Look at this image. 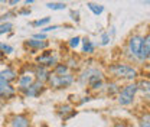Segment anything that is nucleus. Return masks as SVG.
<instances>
[{
    "label": "nucleus",
    "mask_w": 150,
    "mask_h": 127,
    "mask_svg": "<svg viewBox=\"0 0 150 127\" xmlns=\"http://www.w3.org/2000/svg\"><path fill=\"white\" fill-rule=\"evenodd\" d=\"M101 79H105V77H104V72L97 67H85L76 75V82H79L84 87H88V85H91L97 81H101Z\"/></svg>",
    "instance_id": "nucleus-5"
},
{
    "label": "nucleus",
    "mask_w": 150,
    "mask_h": 127,
    "mask_svg": "<svg viewBox=\"0 0 150 127\" xmlns=\"http://www.w3.org/2000/svg\"><path fill=\"white\" fill-rule=\"evenodd\" d=\"M137 87H139V94H140L142 100L150 104V79L147 78L137 79Z\"/></svg>",
    "instance_id": "nucleus-13"
},
{
    "label": "nucleus",
    "mask_w": 150,
    "mask_h": 127,
    "mask_svg": "<svg viewBox=\"0 0 150 127\" xmlns=\"http://www.w3.org/2000/svg\"><path fill=\"white\" fill-rule=\"evenodd\" d=\"M16 15H19V16H29V15H30V9L28 7V9H22V10H18V12H16Z\"/></svg>",
    "instance_id": "nucleus-33"
},
{
    "label": "nucleus",
    "mask_w": 150,
    "mask_h": 127,
    "mask_svg": "<svg viewBox=\"0 0 150 127\" xmlns=\"http://www.w3.org/2000/svg\"><path fill=\"white\" fill-rule=\"evenodd\" d=\"M0 1H3V3H4V0H0Z\"/></svg>",
    "instance_id": "nucleus-39"
},
{
    "label": "nucleus",
    "mask_w": 150,
    "mask_h": 127,
    "mask_svg": "<svg viewBox=\"0 0 150 127\" xmlns=\"http://www.w3.org/2000/svg\"><path fill=\"white\" fill-rule=\"evenodd\" d=\"M75 82H76V75L71 71L64 75H55L51 72L49 79L46 82V87L51 90H67V88L72 87Z\"/></svg>",
    "instance_id": "nucleus-4"
},
{
    "label": "nucleus",
    "mask_w": 150,
    "mask_h": 127,
    "mask_svg": "<svg viewBox=\"0 0 150 127\" xmlns=\"http://www.w3.org/2000/svg\"><path fill=\"white\" fill-rule=\"evenodd\" d=\"M16 97H18V90H16L15 84H10L0 77V100H3L6 103Z\"/></svg>",
    "instance_id": "nucleus-9"
},
{
    "label": "nucleus",
    "mask_w": 150,
    "mask_h": 127,
    "mask_svg": "<svg viewBox=\"0 0 150 127\" xmlns=\"http://www.w3.org/2000/svg\"><path fill=\"white\" fill-rule=\"evenodd\" d=\"M112 127H129V126H127V123H124V121H118V123H115Z\"/></svg>",
    "instance_id": "nucleus-36"
},
{
    "label": "nucleus",
    "mask_w": 150,
    "mask_h": 127,
    "mask_svg": "<svg viewBox=\"0 0 150 127\" xmlns=\"http://www.w3.org/2000/svg\"><path fill=\"white\" fill-rule=\"evenodd\" d=\"M30 67H32V72H33L35 79L46 84L48 79H49V75H51V70L43 67V65H38V64H32Z\"/></svg>",
    "instance_id": "nucleus-12"
},
{
    "label": "nucleus",
    "mask_w": 150,
    "mask_h": 127,
    "mask_svg": "<svg viewBox=\"0 0 150 127\" xmlns=\"http://www.w3.org/2000/svg\"><path fill=\"white\" fill-rule=\"evenodd\" d=\"M87 7L93 12V15H95V16H100V15L104 13V6H103V4H98V3L90 1V3H87Z\"/></svg>",
    "instance_id": "nucleus-21"
},
{
    "label": "nucleus",
    "mask_w": 150,
    "mask_h": 127,
    "mask_svg": "<svg viewBox=\"0 0 150 127\" xmlns=\"http://www.w3.org/2000/svg\"><path fill=\"white\" fill-rule=\"evenodd\" d=\"M12 31H13V23H12V22H4V23H0V36H1V35L12 33Z\"/></svg>",
    "instance_id": "nucleus-25"
},
{
    "label": "nucleus",
    "mask_w": 150,
    "mask_h": 127,
    "mask_svg": "<svg viewBox=\"0 0 150 127\" xmlns=\"http://www.w3.org/2000/svg\"><path fill=\"white\" fill-rule=\"evenodd\" d=\"M139 95V87H137V81H131L127 82L121 87L120 92L117 94V103L121 107H130L136 103V98Z\"/></svg>",
    "instance_id": "nucleus-3"
},
{
    "label": "nucleus",
    "mask_w": 150,
    "mask_h": 127,
    "mask_svg": "<svg viewBox=\"0 0 150 127\" xmlns=\"http://www.w3.org/2000/svg\"><path fill=\"white\" fill-rule=\"evenodd\" d=\"M51 72L55 74V75H64V74H68V72H69V68H68V65H67L64 61H59L55 67L51 70Z\"/></svg>",
    "instance_id": "nucleus-18"
},
{
    "label": "nucleus",
    "mask_w": 150,
    "mask_h": 127,
    "mask_svg": "<svg viewBox=\"0 0 150 127\" xmlns=\"http://www.w3.org/2000/svg\"><path fill=\"white\" fill-rule=\"evenodd\" d=\"M49 42L48 40H39V39H33V38H29L23 42V46L25 49H29L30 54H38V52H42L45 49L49 48Z\"/></svg>",
    "instance_id": "nucleus-10"
},
{
    "label": "nucleus",
    "mask_w": 150,
    "mask_h": 127,
    "mask_svg": "<svg viewBox=\"0 0 150 127\" xmlns=\"http://www.w3.org/2000/svg\"><path fill=\"white\" fill-rule=\"evenodd\" d=\"M3 106H4V101H3V100H0V109H3Z\"/></svg>",
    "instance_id": "nucleus-38"
},
{
    "label": "nucleus",
    "mask_w": 150,
    "mask_h": 127,
    "mask_svg": "<svg viewBox=\"0 0 150 127\" xmlns=\"http://www.w3.org/2000/svg\"><path fill=\"white\" fill-rule=\"evenodd\" d=\"M33 81H35V77H33V72H32V67L20 71L18 75V79L15 82V87L18 90V94H20L23 90H26Z\"/></svg>",
    "instance_id": "nucleus-7"
},
{
    "label": "nucleus",
    "mask_w": 150,
    "mask_h": 127,
    "mask_svg": "<svg viewBox=\"0 0 150 127\" xmlns=\"http://www.w3.org/2000/svg\"><path fill=\"white\" fill-rule=\"evenodd\" d=\"M91 100H93V97H91V95H87V97H82V100H79L78 104L82 106V104H85V103H88V101H91Z\"/></svg>",
    "instance_id": "nucleus-34"
},
{
    "label": "nucleus",
    "mask_w": 150,
    "mask_h": 127,
    "mask_svg": "<svg viewBox=\"0 0 150 127\" xmlns=\"http://www.w3.org/2000/svg\"><path fill=\"white\" fill-rule=\"evenodd\" d=\"M107 72L111 77L112 79L115 81H137L139 78V70L136 65H133L127 61H117V62H112L107 67Z\"/></svg>",
    "instance_id": "nucleus-1"
},
{
    "label": "nucleus",
    "mask_w": 150,
    "mask_h": 127,
    "mask_svg": "<svg viewBox=\"0 0 150 127\" xmlns=\"http://www.w3.org/2000/svg\"><path fill=\"white\" fill-rule=\"evenodd\" d=\"M33 1H35V0H25V4H26V6H29V4H32Z\"/></svg>",
    "instance_id": "nucleus-37"
},
{
    "label": "nucleus",
    "mask_w": 150,
    "mask_h": 127,
    "mask_svg": "<svg viewBox=\"0 0 150 127\" xmlns=\"http://www.w3.org/2000/svg\"><path fill=\"white\" fill-rule=\"evenodd\" d=\"M58 29H61V25H48V26H45V28H40L39 29V32H42V33H49V32H55Z\"/></svg>",
    "instance_id": "nucleus-29"
},
{
    "label": "nucleus",
    "mask_w": 150,
    "mask_h": 127,
    "mask_svg": "<svg viewBox=\"0 0 150 127\" xmlns=\"http://www.w3.org/2000/svg\"><path fill=\"white\" fill-rule=\"evenodd\" d=\"M121 90V87H120V82L118 81H115V79H110V81H105V87H104V91H105V94L107 95H110V97H117V94L120 92Z\"/></svg>",
    "instance_id": "nucleus-17"
},
{
    "label": "nucleus",
    "mask_w": 150,
    "mask_h": 127,
    "mask_svg": "<svg viewBox=\"0 0 150 127\" xmlns=\"http://www.w3.org/2000/svg\"><path fill=\"white\" fill-rule=\"evenodd\" d=\"M64 62L68 65V68H69L71 72H74L75 70H78V68H79V64H81V61H79L75 55H71V56H69L68 59H65Z\"/></svg>",
    "instance_id": "nucleus-20"
},
{
    "label": "nucleus",
    "mask_w": 150,
    "mask_h": 127,
    "mask_svg": "<svg viewBox=\"0 0 150 127\" xmlns=\"http://www.w3.org/2000/svg\"><path fill=\"white\" fill-rule=\"evenodd\" d=\"M143 36L142 33H131L124 45V56L127 62L133 64H144L146 58L143 54Z\"/></svg>",
    "instance_id": "nucleus-2"
},
{
    "label": "nucleus",
    "mask_w": 150,
    "mask_h": 127,
    "mask_svg": "<svg viewBox=\"0 0 150 127\" xmlns=\"http://www.w3.org/2000/svg\"><path fill=\"white\" fill-rule=\"evenodd\" d=\"M68 46L71 48V49H76V48H79L81 46V36H72L68 39Z\"/></svg>",
    "instance_id": "nucleus-27"
},
{
    "label": "nucleus",
    "mask_w": 150,
    "mask_h": 127,
    "mask_svg": "<svg viewBox=\"0 0 150 127\" xmlns=\"http://www.w3.org/2000/svg\"><path fill=\"white\" fill-rule=\"evenodd\" d=\"M18 75H19V71L16 70V68L10 67V65H7L6 68H3V70L0 71V77H1L4 81L10 82V84H15V82H16Z\"/></svg>",
    "instance_id": "nucleus-14"
},
{
    "label": "nucleus",
    "mask_w": 150,
    "mask_h": 127,
    "mask_svg": "<svg viewBox=\"0 0 150 127\" xmlns=\"http://www.w3.org/2000/svg\"><path fill=\"white\" fill-rule=\"evenodd\" d=\"M33 39H39V40H48V35L46 33H42V32H36L32 35Z\"/></svg>",
    "instance_id": "nucleus-32"
},
{
    "label": "nucleus",
    "mask_w": 150,
    "mask_h": 127,
    "mask_svg": "<svg viewBox=\"0 0 150 127\" xmlns=\"http://www.w3.org/2000/svg\"><path fill=\"white\" fill-rule=\"evenodd\" d=\"M51 20H52V19L49 18V16H45V18L36 19V20L30 22L29 25H30L32 28H45V26H48V25L51 23Z\"/></svg>",
    "instance_id": "nucleus-22"
},
{
    "label": "nucleus",
    "mask_w": 150,
    "mask_h": 127,
    "mask_svg": "<svg viewBox=\"0 0 150 127\" xmlns=\"http://www.w3.org/2000/svg\"><path fill=\"white\" fill-rule=\"evenodd\" d=\"M46 90H48L46 84H43V82L35 79L26 90H23L20 92V95H23L25 98H38V97H40Z\"/></svg>",
    "instance_id": "nucleus-8"
},
{
    "label": "nucleus",
    "mask_w": 150,
    "mask_h": 127,
    "mask_svg": "<svg viewBox=\"0 0 150 127\" xmlns=\"http://www.w3.org/2000/svg\"><path fill=\"white\" fill-rule=\"evenodd\" d=\"M20 1H25V0H7V4H9V6H16Z\"/></svg>",
    "instance_id": "nucleus-35"
},
{
    "label": "nucleus",
    "mask_w": 150,
    "mask_h": 127,
    "mask_svg": "<svg viewBox=\"0 0 150 127\" xmlns=\"http://www.w3.org/2000/svg\"><path fill=\"white\" fill-rule=\"evenodd\" d=\"M75 114H76V111H75L74 107L69 106V104H61V106L58 107V116H59L62 120H69L71 117H74Z\"/></svg>",
    "instance_id": "nucleus-16"
},
{
    "label": "nucleus",
    "mask_w": 150,
    "mask_h": 127,
    "mask_svg": "<svg viewBox=\"0 0 150 127\" xmlns=\"http://www.w3.org/2000/svg\"><path fill=\"white\" fill-rule=\"evenodd\" d=\"M13 52H15V46H13V45L0 40V54L4 55V56H7V55H12Z\"/></svg>",
    "instance_id": "nucleus-23"
},
{
    "label": "nucleus",
    "mask_w": 150,
    "mask_h": 127,
    "mask_svg": "<svg viewBox=\"0 0 150 127\" xmlns=\"http://www.w3.org/2000/svg\"><path fill=\"white\" fill-rule=\"evenodd\" d=\"M35 1H36V0H35Z\"/></svg>",
    "instance_id": "nucleus-40"
},
{
    "label": "nucleus",
    "mask_w": 150,
    "mask_h": 127,
    "mask_svg": "<svg viewBox=\"0 0 150 127\" xmlns=\"http://www.w3.org/2000/svg\"><path fill=\"white\" fill-rule=\"evenodd\" d=\"M111 39L112 38L110 36V33H108V32H103V33H101V36H100V42H98V43H100L101 46H107V45H110V43H111Z\"/></svg>",
    "instance_id": "nucleus-28"
},
{
    "label": "nucleus",
    "mask_w": 150,
    "mask_h": 127,
    "mask_svg": "<svg viewBox=\"0 0 150 127\" xmlns=\"http://www.w3.org/2000/svg\"><path fill=\"white\" fill-rule=\"evenodd\" d=\"M59 61H61L59 54L56 52L55 49H49V48L45 49V51H42V52H39V54H36V56H35V64L43 65V67H46L49 70H52Z\"/></svg>",
    "instance_id": "nucleus-6"
},
{
    "label": "nucleus",
    "mask_w": 150,
    "mask_h": 127,
    "mask_svg": "<svg viewBox=\"0 0 150 127\" xmlns=\"http://www.w3.org/2000/svg\"><path fill=\"white\" fill-rule=\"evenodd\" d=\"M143 54L146 62H150V32L143 36Z\"/></svg>",
    "instance_id": "nucleus-19"
},
{
    "label": "nucleus",
    "mask_w": 150,
    "mask_h": 127,
    "mask_svg": "<svg viewBox=\"0 0 150 127\" xmlns=\"http://www.w3.org/2000/svg\"><path fill=\"white\" fill-rule=\"evenodd\" d=\"M15 16H18V15H16V12H6V13L0 15V23H4V22H10V20L15 18Z\"/></svg>",
    "instance_id": "nucleus-30"
},
{
    "label": "nucleus",
    "mask_w": 150,
    "mask_h": 127,
    "mask_svg": "<svg viewBox=\"0 0 150 127\" xmlns=\"http://www.w3.org/2000/svg\"><path fill=\"white\" fill-rule=\"evenodd\" d=\"M139 127H150V111L143 113L139 118Z\"/></svg>",
    "instance_id": "nucleus-26"
},
{
    "label": "nucleus",
    "mask_w": 150,
    "mask_h": 127,
    "mask_svg": "<svg viewBox=\"0 0 150 127\" xmlns=\"http://www.w3.org/2000/svg\"><path fill=\"white\" fill-rule=\"evenodd\" d=\"M69 18L72 19L75 23H78L79 22V10H74V9L69 10Z\"/></svg>",
    "instance_id": "nucleus-31"
},
{
    "label": "nucleus",
    "mask_w": 150,
    "mask_h": 127,
    "mask_svg": "<svg viewBox=\"0 0 150 127\" xmlns=\"http://www.w3.org/2000/svg\"><path fill=\"white\" fill-rule=\"evenodd\" d=\"M46 7H48L49 10L59 12V10H65V9H67V4L62 3V1H49V3H46Z\"/></svg>",
    "instance_id": "nucleus-24"
},
{
    "label": "nucleus",
    "mask_w": 150,
    "mask_h": 127,
    "mask_svg": "<svg viewBox=\"0 0 150 127\" xmlns=\"http://www.w3.org/2000/svg\"><path fill=\"white\" fill-rule=\"evenodd\" d=\"M9 127H32V120L28 114L19 113V114H12L7 120Z\"/></svg>",
    "instance_id": "nucleus-11"
},
{
    "label": "nucleus",
    "mask_w": 150,
    "mask_h": 127,
    "mask_svg": "<svg viewBox=\"0 0 150 127\" xmlns=\"http://www.w3.org/2000/svg\"><path fill=\"white\" fill-rule=\"evenodd\" d=\"M95 48H97V43L93 42L90 38H81V51L84 55H94Z\"/></svg>",
    "instance_id": "nucleus-15"
}]
</instances>
